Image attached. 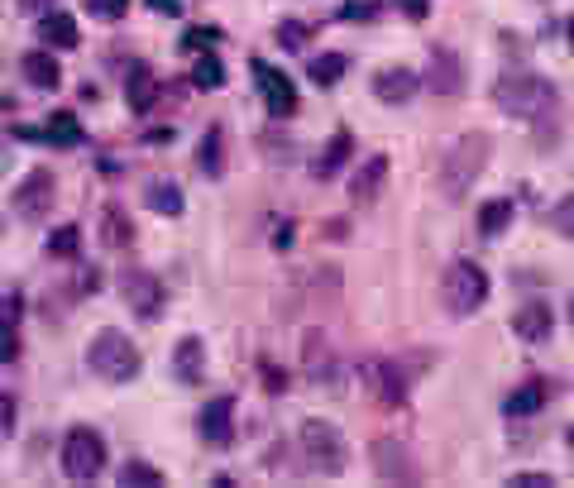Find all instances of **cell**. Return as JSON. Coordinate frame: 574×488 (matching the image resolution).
I'll return each instance as SVG.
<instances>
[{
    "label": "cell",
    "mask_w": 574,
    "mask_h": 488,
    "mask_svg": "<svg viewBox=\"0 0 574 488\" xmlns=\"http://www.w3.org/2000/svg\"><path fill=\"white\" fill-rule=\"evenodd\" d=\"M493 106L512 120H546L555 111V82L536 72H508L493 82Z\"/></svg>",
    "instance_id": "cell-1"
},
{
    "label": "cell",
    "mask_w": 574,
    "mask_h": 488,
    "mask_svg": "<svg viewBox=\"0 0 574 488\" xmlns=\"http://www.w3.org/2000/svg\"><path fill=\"white\" fill-rule=\"evenodd\" d=\"M488 154H493V139L488 134H460L455 144H450V154L441 158V192L450 201H464L469 197V187L479 182V173L488 168Z\"/></svg>",
    "instance_id": "cell-2"
},
{
    "label": "cell",
    "mask_w": 574,
    "mask_h": 488,
    "mask_svg": "<svg viewBox=\"0 0 574 488\" xmlns=\"http://www.w3.org/2000/svg\"><path fill=\"white\" fill-rule=\"evenodd\" d=\"M139 350H134V340L125 331H115V326H106V331L91 335L87 345V369L96 378H106V383H130L134 374H139Z\"/></svg>",
    "instance_id": "cell-3"
},
{
    "label": "cell",
    "mask_w": 574,
    "mask_h": 488,
    "mask_svg": "<svg viewBox=\"0 0 574 488\" xmlns=\"http://www.w3.org/2000/svg\"><path fill=\"white\" fill-rule=\"evenodd\" d=\"M441 302L450 307V316H474L488 302V273L469 259H455L441 273Z\"/></svg>",
    "instance_id": "cell-4"
},
{
    "label": "cell",
    "mask_w": 574,
    "mask_h": 488,
    "mask_svg": "<svg viewBox=\"0 0 574 488\" xmlns=\"http://www.w3.org/2000/svg\"><path fill=\"white\" fill-rule=\"evenodd\" d=\"M101 469H106V441H101V431L72 426L63 436V474L72 484H91V479H101Z\"/></svg>",
    "instance_id": "cell-5"
},
{
    "label": "cell",
    "mask_w": 574,
    "mask_h": 488,
    "mask_svg": "<svg viewBox=\"0 0 574 488\" xmlns=\"http://www.w3.org/2000/svg\"><path fill=\"white\" fill-rule=\"evenodd\" d=\"M302 450H307V460L316 474H345V460H350V450H345V436H340V426L321 422V417H307L302 422Z\"/></svg>",
    "instance_id": "cell-6"
},
{
    "label": "cell",
    "mask_w": 574,
    "mask_h": 488,
    "mask_svg": "<svg viewBox=\"0 0 574 488\" xmlns=\"http://www.w3.org/2000/svg\"><path fill=\"white\" fill-rule=\"evenodd\" d=\"M249 72H254V82H259V96H264V106L273 120H287V115L297 111V87L287 82V72H278L273 63H264V58H254L249 63Z\"/></svg>",
    "instance_id": "cell-7"
},
{
    "label": "cell",
    "mask_w": 574,
    "mask_h": 488,
    "mask_svg": "<svg viewBox=\"0 0 574 488\" xmlns=\"http://www.w3.org/2000/svg\"><path fill=\"white\" fill-rule=\"evenodd\" d=\"M53 197H58V182H53V173L48 168H34V173H24L20 187H15V211H20V221H44L48 206H53Z\"/></svg>",
    "instance_id": "cell-8"
},
{
    "label": "cell",
    "mask_w": 574,
    "mask_h": 488,
    "mask_svg": "<svg viewBox=\"0 0 574 488\" xmlns=\"http://www.w3.org/2000/svg\"><path fill=\"white\" fill-rule=\"evenodd\" d=\"M364 388L378 398V407H402L407 402V378L393 359H364Z\"/></svg>",
    "instance_id": "cell-9"
},
{
    "label": "cell",
    "mask_w": 574,
    "mask_h": 488,
    "mask_svg": "<svg viewBox=\"0 0 574 488\" xmlns=\"http://www.w3.org/2000/svg\"><path fill=\"white\" fill-rule=\"evenodd\" d=\"M120 292H125V302L134 307V316H144V321H154L163 302H168V292L158 283L154 273H144V268H130L125 278H120Z\"/></svg>",
    "instance_id": "cell-10"
},
{
    "label": "cell",
    "mask_w": 574,
    "mask_h": 488,
    "mask_svg": "<svg viewBox=\"0 0 574 488\" xmlns=\"http://www.w3.org/2000/svg\"><path fill=\"white\" fill-rule=\"evenodd\" d=\"M426 87L436 91V96H460L464 91V63L455 48H431V63H426V77H421Z\"/></svg>",
    "instance_id": "cell-11"
},
{
    "label": "cell",
    "mask_w": 574,
    "mask_h": 488,
    "mask_svg": "<svg viewBox=\"0 0 574 488\" xmlns=\"http://www.w3.org/2000/svg\"><path fill=\"white\" fill-rule=\"evenodd\" d=\"M197 431L206 445H216V450H225V445L235 441V398H211L206 407H201L197 417Z\"/></svg>",
    "instance_id": "cell-12"
},
{
    "label": "cell",
    "mask_w": 574,
    "mask_h": 488,
    "mask_svg": "<svg viewBox=\"0 0 574 488\" xmlns=\"http://www.w3.org/2000/svg\"><path fill=\"white\" fill-rule=\"evenodd\" d=\"M421 87H426V82H421L412 67L393 63V67H378V72H374V96L383 101V106H407Z\"/></svg>",
    "instance_id": "cell-13"
},
{
    "label": "cell",
    "mask_w": 574,
    "mask_h": 488,
    "mask_svg": "<svg viewBox=\"0 0 574 488\" xmlns=\"http://www.w3.org/2000/svg\"><path fill=\"white\" fill-rule=\"evenodd\" d=\"M302 374H307L311 383H340L335 350H331V340H326L321 331H307V340H302Z\"/></svg>",
    "instance_id": "cell-14"
},
{
    "label": "cell",
    "mask_w": 574,
    "mask_h": 488,
    "mask_svg": "<svg viewBox=\"0 0 574 488\" xmlns=\"http://www.w3.org/2000/svg\"><path fill=\"white\" fill-rule=\"evenodd\" d=\"M34 34H39V44L58 48V53H72V48L82 44V29H77V20H72V15H63V10H48V15H39Z\"/></svg>",
    "instance_id": "cell-15"
},
{
    "label": "cell",
    "mask_w": 574,
    "mask_h": 488,
    "mask_svg": "<svg viewBox=\"0 0 574 488\" xmlns=\"http://www.w3.org/2000/svg\"><path fill=\"white\" fill-rule=\"evenodd\" d=\"M374 474L383 484H412L417 479V469L407 460V450L398 441H374Z\"/></svg>",
    "instance_id": "cell-16"
},
{
    "label": "cell",
    "mask_w": 574,
    "mask_h": 488,
    "mask_svg": "<svg viewBox=\"0 0 574 488\" xmlns=\"http://www.w3.org/2000/svg\"><path fill=\"white\" fill-rule=\"evenodd\" d=\"M551 326H555V311L546 302H527V307H517V316H512V331H517V340H527V345H541L551 335Z\"/></svg>",
    "instance_id": "cell-17"
},
{
    "label": "cell",
    "mask_w": 574,
    "mask_h": 488,
    "mask_svg": "<svg viewBox=\"0 0 574 488\" xmlns=\"http://www.w3.org/2000/svg\"><path fill=\"white\" fill-rule=\"evenodd\" d=\"M20 77L29 82L34 91H53L63 82V72H58V58L48 53V48H34V53H24L20 58Z\"/></svg>",
    "instance_id": "cell-18"
},
{
    "label": "cell",
    "mask_w": 574,
    "mask_h": 488,
    "mask_svg": "<svg viewBox=\"0 0 574 488\" xmlns=\"http://www.w3.org/2000/svg\"><path fill=\"white\" fill-rule=\"evenodd\" d=\"M201 364H206V350H201L197 335H182L173 350V378L177 383H187V388H197L201 383Z\"/></svg>",
    "instance_id": "cell-19"
},
{
    "label": "cell",
    "mask_w": 574,
    "mask_h": 488,
    "mask_svg": "<svg viewBox=\"0 0 574 488\" xmlns=\"http://www.w3.org/2000/svg\"><path fill=\"white\" fill-rule=\"evenodd\" d=\"M383 182H388V154L364 158V168H359L354 182H350V197L354 201H378L383 197Z\"/></svg>",
    "instance_id": "cell-20"
},
{
    "label": "cell",
    "mask_w": 574,
    "mask_h": 488,
    "mask_svg": "<svg viewBox=\"0 0 574 488\" xmlns=\"http://www.w3.org/2000/svg\"><path fill=\"white\" fill-rule=\"evenodd\" d=\"M350 154H354V134H350V130H335V139L326 144V149H321V158L311 163V178H316V182H331L335 173L345 168V158H350Z\"/></svg>",
    "instance_id": "cell-21"
},
{
    "label": "cell",
    "mask_w": 574,
    "mask_h": 488,
    "mask_svg": "<svg viewBox=\"0 0 574 488\" xmlns=\"http://www.w3.org/2000/svg\"><path fill=\"white\" fill-rule=\"evenodd\" d=\"M125 101H130V111H134V115H149V111H154L158 82H154V72H149L144 63H134V67H130V77H125Z\"/></svg>",
    "instance_id": "cell-22"
},
{
    "label": "cell",
    "mask_w": 574,
    "mask_h": 488,
    "mask_svg": "<svg viewBox=\"0 0 574 488\" xmlns=\"http://www.w3.org/2000/svg\"><path fill=\"white\" fill-rule=\"evenodd\" d=\"M20 139H44V144H58V149H77L82 144V125L72 115H48L44 130H20Z\"/></svg>",
    "instance_id": "cell-23"
},
{
    "label": "cell",
    "mask_w": 574,
    "mask_h": 488,
    "mask_svg": "<svg viewBox=\"0 0 574 488\" xmlns=\"http://www.w3.org/2000/svg\"><path fill=\"white\" fill-rule=\"evenodd\" d=\"M512 216H517V201H512V197H493V201L479 206V221H474V225H479V235H484V240H498V235L512 225Z\"/></svg>",
    "instance_id": "cell-24"
},
{
    "label": "cell",
    "mask_w": 574,
    "mask_h": 488,
    "mask_svg": "<svg viewBox=\"0 0 574 488\" xmlns=\"http://www.w3.org/2000/svg\"><path fill=\"white\" fill-rule=\"evenodd\" d=\"M144 201H149V211H158V216H182V187H177L173 178H154L149 182V192H144Z\"/></svg>",
    "instance_id": "cell-25"
},
{
    "label": "cell",
    "mask_w": 574,
    "mask_h": 488,
    "mask_svg": "<svg viewBox=\"0 0 574 488\" xmlns=\"http://www.w3.org/2000/svg\"><path fill=\"white\" fill-rule=\"evenodd\" d=\"M197 168L206 173V178H221V173H225V134H221V125H211V130L201 134Z\"/></svg>",
    "instance_id": "cell-26"
},
{
    "label": "cell",
    "mask_w": 574,
    "mask_h": 488,
    "mask_svg": "<svg viewBox=\"0 0 574 488\" xmlns=\"http://www.w3.org/2000/svg\"><path fill=\"white\" fill-rule=\"evenodd\" d=\"M345 72H350V58H345V53H316L307 63V77L316 87H335Z\"/></svg>",
    "instance_id": "cell-27"
},
{
    "label": "cell",
    "mask_w": 574,
    "mask_h": 488,
    "mask_svg": "<svg viewBox=\"0 0 574 488\" xmlns=\"http://www.w3.org/2000/svg\"><path fill=\"white\" fill-rule=\"evenodd\" d=\"M541 407H546V388H541V383H527V388H517V393L503 402L508 417H531V412H541Z\"/></svg>",
    "instance_id": "cell-28"
},
{
    "label": "cell",
    "mask_w": 574,
    "mask_h": 488,
    "mask_svg": "<svg viewBox=\"0 0 574 488\" xmlns=\"http://www.w3.org/2000/svg\"><path fill=\"white\" fill-rule=\"evenodd\" d=\"M101 235H106L111 249H125V244L134 240V225L125 221V211H120V206H106V216H101Z\"/></svg>",
    "instance_id": "cell-29"
},
{
    "label": "cell",
    "mask_w": 574,
    "mask_h": 488,
    "mask_svg": "<svg viewBox=\"0 0 574 488\" xmlns=\"http://www.w3.org/2000/svg\"><path fill=\"white\" fill-rule=\"evenodd\" d=\"M48 254H53V259H77V254H82V230H77V225L48 230Z\"/></svg>",
    "instance_id": "cell-30"
},
{
    "label": "cell",
    "mask_w": 574,
    "mask_h": 488,
    "mask_svg": "<svg viewBox=\"0 0 574 488\" xmlns=\"http://www.w3.org/2000/svg\"><path fill=\"white\" fill-rule=\"evenodd\" d=\"M192 82H197L201 91H221V87H225V67H221V58H216V53H201L197 67H192Z\"/></svg>",
    "instance_id": "cell-31"
},
{
    "label": "cell",
    "mask_w": 574,
    "mask_h": 488,
    "mask_svg": "<svg viewBox=\"0 0 574 488\" xmlns=\"http://www.w3.org/2000/svg\"><path fill=\"white\" fill-rule=\"evenodd\" d=\"M120 484L125 488H158L163 484V474L154 465H144V460H130V465L120 469Z\"/></svg>",
    "instance_id": "cell-32"
},
{
    "label": "cell",
    "mask_w": 574,
    "mask_h": 488,
    "mask_svg": "<svg viewBox=\"0 0 574 488\" xmlns=\"http://www.w3.org/2000/svg\"><path fill=\"white\" fill-rule=\"evenodd\" d=\"M221 39V29H206V24H192L187 34H182V48L187 53H211V44Z\"/></svg>",
    "instance_id": "cell-33"
},
{
    "label": "cell",
    "mask_w": 574,
    "mask_h": 488,
    "mask_svg": "<svg viewBox=\"0 0 574 488\" xmlns=\"http://www.w3.org/2000/svg\"><path fill=\"white\" fill-rule=\"evenodd\" d=\"M551 221H555V230H560L565 240H574V192H570V197L555 201V216H551Z\"/></svg>",
    "instance_id": "cell-34"
},
{
    "label": "cell",
    "mask_w": 574,
    "mask_h": 488,
    "mask_svg": "<svg viewBox=\"0 0 574 488\" xmlns=\"http://www.w3.org/2000/svg\"><path fill=\"white\" fill-rule=\"evenodd\" d=\"M87 10L96 20H125V10H130V0H87Z\"/></svg>",
    "instance_id": "cell-35"
},
{
    "label": "cell",
    "mask_w": 574,
    "mask_h": 488,
    "mask_svg": "<svg viewBox=\"0 0 574 488\" xmlns=\"http://www.w3.org/2000/svg\"><path fill=\"white\" fill-rule=\"evenodd\" d=\"M378 15V0H345V5H340V20H374Z\"/></svg>",
    "instance_id": "cell-36"
},
{
    "label": "cell",
    "mask_w": 574,
    "mask_h": 488,
    "mask_svg": "<svg viewBox=\"0 0 574 488\" xmlns=\"http://www.w3.org/2000/svg\"><path fill=\"white\" fill-rule=\"evenodd\" d=\"M278 44H283V48H302V44H307V24L283 20V24H278Z\"/></svg>",
    "instance_id": "cell-37"
},
{
    "label": "cell",
    "mask_w": 574,
    "mask_h": 488,
    "mask_svg": "<svg viewBox=\"0 0 574 488\" xmlns=\"http://www.w3.org/2000/svg\"><path fill=\"white\" fill-rule=\"evenodd\" d=\"M393 5H398L402 15H407V20H426V15H431V0H393Z\"/></svg>",
    "instance_id": "cell-38"
},
{
    "label": "cell",
    "mask_w": 574,
    "mask_h": 488,
    "mask_svg": "<svg viewBox=\"0 0 574 488\" xmlns=\"http://www.w3.org/2000/svg\"><path fill=\"white\" fill-rule=\"evenodd\" d=\"M555 479L551 474H512L508 479V488H551Z\"/></svg>",
    "instance_id": "cell-39"
},
{
    "label": "cell",
    "mask_w": 574,
    "mask_h": 488,
    "mask_svg": "<svg viewBox=\"0 0 574 488\" xmlns=\"http://www.w3.org/2000/svg\"><path fill=\"white\" fill-rule=\"evenodd\" d=\"M5 364H15L20 359V335H15V321H5V350H0Z\"/></svg>",
    "instance_id": "cell-40"
},
{
    "label": "cell",
    "mask_w": 574,
    "mask_h": 488,
    "mask_svg": "<svg viewBox=\"0 0 574 488\" xmlns=\"http://www.w3.org/2000/svg\"><path fill=\"white\" fill-rule=\"evenodd\" d=\"M53 5H58V0H15V10H20V15H34V20H39V15H48Z\"/></svg>",
    "instance_id": "cell-41"
},
{
    "label": "cell",
    "mask_w": 574,
    "mask_h": 488,
    "mask_svg": "<svg viewBox=\"0 0 574 488\" xmlns=\"http://www.w3.org/2000/svg\"><path fill=\"white\" fill-rule=\"evenodd\" d=\"M292 230H297L292 221H278V225H273V249H287V244H292Z\"/></svg>",
    "instance_id": "cell-42"
},
{
    "label": "cell",
    "mask_w": 574,
    "mask_h": 488,
    "mask_svg": "<svg viewBox=\"0 0 574 488\" xmlns=\"http://www.w3.org/2000/svg\"><path fill=\"white\" fill-rule=\"evenodd\" d=\"M0 412H5V436H15V393L0 398Z\"/></svg>",
    "instance_id": "cell-43"
},
{
    "label": "cell",
    "mask_w": 574,
    "mask_h": 488,
    "mask_svg": "<svg viewBox=\"0 0 574 488\" xmlns=\"http://www.w3.org/2000/svg\"><path fill=\"white\" fill-rule=\"evenodd\" d=\"M154 15H182V0H149Z\"/></svg>",
    "instance_id": "cell-44"
},
{
    "label": "cell",
    "mask_w": 574,
    "mask_h": 488,
    "mask_svg": "<svg viewBox=\"0 0 574 488\" xmlns=\"http://www.w3.org/2000/svg\"><path fill=\"white\" fill-rule=\"evenodd\" d=\"M264 378H268V393H283V374H278V369H268L264 364Z\"/></svg>",
    "instance_id": "cell-45"
},
{
    "label": "cell",
    "mask_w": 574,
    "mask_h": 488,
    "mask_svg": "<svg viewBox=\"0 0 574 488\" xmlns=\"http://www.w3.org/2000/svg\"><path fill=\"white\" fill-rule=\"evenodd\" d=\"M565 39H570V53H574V20L565 24Z\"/></svg>",
    "instance_id": "cell-46"
},
{
    "label": "cell",
    "mask_w": 574,
    "mask_h": 488,
    "mask_svg": "<svg viewBox=\"0 0 574 488\" xmlns=\"http://www.w3.org/2000/svg\"><path fill=\"white\" fill-rule=\"evenodd\" d=\"M565 307H570V326H574V292H570V302H565Z\"/></svg>",
    "instance_id": "cell-47"
},
{
    "label": "cell",
    "mask_w": 574,
    "mask_h": 488,
    "mask_svg": "<svg viewBox=\"0 0 574 488\" xmlns=\"http://www.w3.org/2000/svg\"><path fill=\"white\" fill-rule=\"evenodd\" d=\"M570 450H574V426H570Z\"/></svg>",
    "instance_id": "cell-48"
}]
</instances>
